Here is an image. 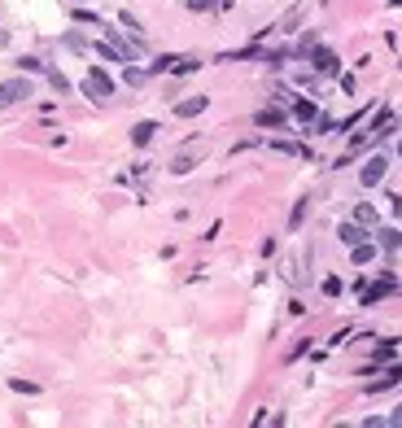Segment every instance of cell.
<instances>
[{
	"label": "cell",
	"instance_id": "cell-24",
	"mask_svg": "<svg viewBox=\"0 0 402 428\" xmlns=\"http://www.w3.org/2000/svg\"><path fill=\"white\" fill-rule=\"evenodd\" d=\"M302 219H307V201L293 206V219H288V227H302Z\"/></svg>",
	"mask_w": 402,
	"mask_h": 428
},
{
	"label": "cell",
	"instance_id": "cell-29",
	"mask_svg": "<svg viewBox=\"0 0 402 428\" xmlns=\"http://www.w3.org/2000/svg\"><path fill=\"white\" fill-rule=\"evenodd\" d=\"M398 158H402V140H398Z\"/></svg>",
	"mask_w": 402,
	"mask_h": 428
},
{
	"label": "cell",
	"instance_id": "cell-9",
	"mask_svg": "<svg viewBox=\"0 0 402 428\" xmlns=\"http://www.w3.org/2000/svg\"><path fill=\"white\" fill-rule=\"evenodd\" d=\"M293 119H297V123H307V127H315V119H319L315 101H307V96H297V101H293Z\"/></svg>",
	"mask_w": 402,
	"mask_h": 428
},
{
	"label": "cell",
	"instance_id": "cell-2",
	"mask_svg": "<svg viewBox=\"0 0 402 428\" xmlns=\"http://www.w3.org/2000/svg\"><path fill=\"white\" fill-rule=\"evenodd\" d=\"M385 171H389V158H385V153H372V158L363 162V171H359V184H363V188H376L380 179H385Z\"/></svg>",
	"mask_w": 402,
	"mask_h": 428
},
{
	"label": "cell",
	"instance_id": "cell-11",
	"mask_svg": "<svg viewBox=\"0 0 402 428\" xmlns=\"http://www.w3.org/2000/svg\"><path fill=\"white\" fill-rule=\"evenodd\" d=\"M350 258H355V267H367V262L376 258V245H372V240H359V245H350Z\"/></svg>",
	"mask_w": 402,
	"mask_h": 428
},
{
	"label": "cell",
	"instance_id": "cell-14",
	"mask_svg": "<svg viewBox=\"0 0 402 428\" xmlns=\"http://www.w3.org/2000/svg\"><path fill=\"white\" fill-rule=\"evenodd\" d=\"M44 79H48V84H53L57 92H70V79H66V75H61V70H57V66H48V61H44Z\"/></svg>",
	"mask_w": 402,
	"mask_h": 428
},
{
	"label": "cell",
	"instance_id": "cell-5",
	"mask_svg": "<svg viewBox=\"0 0 402 428\" xmlns=\"http://www.w3.org/2000/svg\"><path fill=\"white\" fill-rule=\"evenodd\" d=\"M389 293H394V275H385L380 284H372V289H359V302H363V306H376L380 298H389Z\"/></svg>",
	"mask_w": 402,
	"mask_h": 428
},
{
	"label": "cell",
	"instance_id": "cell-31",
	"mask_svg": "<svg viewBox=\"0 0 402 428\" xmlns=\"http://www.w3.org/2000/svg\"><path fill=\"white\" fill-rule=\"evenodd\" d=\"M389 5H402V0H389Z\"/></svg>",
	"mask_w": 402,
	"mask_h": 428
},
{
	"label": "cell",
	"instance_id": "cell-6",
	"mask_svg": "<svg viewBox=\"0 0 402 428\" xmlns=\"http://www.w3.org/2000/svg\"><path fill=\"white\" fill-rule=\"evenodd\" d=\"M206 109H210V96H188V101L175 105V119H197Z\"/></svg>",
	"mask_w": 402,
	"mask_h": 428
},
{
	"label": "cell",
	"instance_id": "cell-26",
	"mask_svg": "<svg viewBox=\"0 0 402 428\" xmlns=\"http://www.w3.org/2000/svg\"><path fill=\"white\" fill-rule=\"evenodd\" d=\"M75 22H88V26H96V13H92V9H75Z\"/></svg>",
	"mask_w": 402,
	"mask_h": 428
},
{
	"label": "cell",
	"instance_id": "cell-8",
	"mask_svg": "<svg viewBox=\"0 0 402 428\" xmlns=\"http://www.w3.org/2000/svg\"><path fill=\"white\" fill-rule=\"evenodd\" d=\"M337 236H341V245H359V240H367L372 232H367V227L355 219V223H341V227H337Z\"/></svg>",
	"mask_w": 402,
	"mask_h": 428
},
{
	"label": "cell",
	"instance_id": "cell-15",
	"mask_svg": "<svg viewBox=\"0 0 402 428\" xmlns=\"http://www.w3.org/2000/svg\"><path fill=\"white\" fill-rule=\"evenodd\" d=\"M9 389H13V393H26V398H36V393H40V385H36V381H22V376H13Z\"/></svg>",
	"mask_w": 402,
	"mask_h": 428
},
{
	"label": "cell",
	"instance_id": "cell-1",
	"mask_svg": "<svg viewBox=\"0 0 402 428\" xmlns=\"http://www.w3.org/2000/svg\"><path fill=\"white\" fill-rule=\"evenodd\" d=\"M84 96H92V101H109V96H114V79H109L101 66H92V70L84 75Z\"/></svg>",
	"mask_w": 402,
	"mask_h": 428
},
{
	"label": "cell",
	"instance_id": "cell-27",
	"mask_svg": "<svg viewBox=\"0 0 402 428\" xmlns=\"http://www.w3.org/2000/svg\"><path fill=\"white\" fill-rule=\"evenodd\" d=\"M307 350H311V341H297L293 350H288V363H293V358H302V354H307Z\"/></svg>",
	"mask_w": 402,
	"mask_h": 428
},
{
	"label": "cell",
	"instance_id": "cell-23",
	"mask_svg": "<svg viewBox=\"0 0 402 428\" xmlns=\"http://www.w3.org/2000/svg\"><path fill=\"white\" fill-rule=\"evenodd\" d=\"M192 167H197V162H192V158H175V167H171V171H175V175H188Z\"/></svg>",
	"mask_w": 402,
	"mask_h": 428
},
{
	"label": "cell",
	"instance_id": "cell-30",
	"mask_svg": "<svg viewBox=\"0 0 402 428\" xmlns=\"http://www.w3.org/2000/svg\"><path fill=\"white\" fill-rule=\"evenodd\" d=\"M75 5H88V0H75Z\"/></svg>",
	"mask_w": 402,
	"mask_h": 428
},
{
	"label": "cell",
	"instance_id": "cell-17",
	"mask_svg": "<svg viewBox=\"0 0 402 428\" xmlns=\"http://www.w3.org/2000/svg\"><path fill=\"white\" fill-rule=\"evenodd\" d=\"M96 53H101L105 61H127V57H123V48H114L109 40H101V44H96Z\"/></svg>",
	"mask_w": 402,
	"mask_h": 428
},
{
	"label": "cell",
	"instance_id": "cell-4",
	"mask_svg": "<svg viewBox=\"0 0 402 428\" xmlns=\"http://www.w3.org/2000/svg\"><path fill=\"white\" fill-rule=\"evenodd\" d=\"M311 61H315V75H328V79L341 75V57H337L332 48H319V44H315V48H311Z\"/></svg>",
	"mask_w": 402,
	"mask_h": 428
},
{
	"label": "cell",
	"instance_id": "cell-25",
	"mask_svg": "<svg viewBox=\"0 0 402 428\" xmlns=\"http://www.w3.org/2000/svg\"><path fill=\"white\" fill-rule=\"evenodd\" d=\"M324 293H328V298H337V293H341V280L328 275V280H324Z\"/></svg>",
	"mask_w": 402,
	"mask_h": 428
},
{
	"label": "cell",
	"instance_id": "cell-21",
	"mask_svg": "<svg viewBox=\"0 0 402 428\" xmlns=\"http://www.w3.org/2000/svg\"><path fill=\"white\" fill-rule=\"evenodd\" d=\"M171 66H175V57H153V61H149V75H167Z\"/></svg>",
	"mask_w": 402,
	"mask_h": 428
},
{
	"label": "cell",
	"instance_id": "cell-28",
	"mask_svg": "<svg viewBox=\"0 0 402 428\" xmlns=\"http://www.w3.org/2000/svg\"><path fill=\"white\" fill-rule=\"evenodd\" d=\"M385 420H389V428H402V406H394V411H389V415H385Z\"/></svg>",
	"mask_w": 402,
	"mask_h": 428
},
{
	"label": "cell",
	"instance_id": "cell-18",
	"mask_svg": "<svg viewBox=\"0 0 402 428\" xmlns=\"http://www.w3.org/2000/svg\"><path fill=\"white\" fill-rule=\"evenodd\" d=\"M18 70L22 75H44V61L40 57H18Z\"/></svg>",
	"mask_w": 402,
	"mask_h": 428
},
{
	"label": "cell",
	"instance_id": "cell-22",
	"mask_svg": "<svg viewBox=\"0 0 402 428\" xmlns=\"http://www.w3.org/2000/svg\"><path fill=\"white\" fill-rule=\"evenodd\" d=\"M123 79H127V84H132V88H140L144 79H149V70H136V66H127V75H123Z\"/></svg>",
	"mask_w": 402,
	"mask_h": 428
},
{
	"label": "cell",
	"instance_id": "cell-19",
	"mask_svg": "<svg viewBox=\"0 0 402 428\" xmlns=\"http://www.w3.org/2000/svg\"><path fill=\"white\" fill-rule=\"evenodd\" d=\"M197 66H201L197 57H175V66H171V70H175V75H192Z\"/></svg>",
	"mask_w": 402,
	"mask_h": 428
},
{
	"label": "cell",
	"instance_id": "cell-3",
	"mask_svg": "<svg viewBox=\"0 0 402 428\" xmlns=\"http://www.w3.org/2000/svg\"><path fill=\"white\" fill-rule=\"evenodd\" d=\"M26 96H31V79H5V84H0V109L18 105Z\"/></svg>",
	"mask_w": 402,
	"mask_h": 428
},
{
	"label": "cell",
	"instance_id": "cell-7",
	"mask_svg": "<svg viewBox=\"0 0 402 428\" xmlns=\"http://www.w3.org/2000/svg\"><path fill=\"white\" fill-rule=\"evenodd\" d=\"M376 250H385V254L402 250V232L398 227H376Z\"/></svg>",
	"mask_w": 402,
	"mask_h": 428
},
{
	"label": "cell",
	"instance_id": "cell-16",
	"mask_svg": "<svg viewBox=\"0 0 402 428\" xmlns=\"http://www.w3.org/2000/svg\"><path fill=\"white\" fill-rule=\"evenodd\" d=\"M355 219H359L363 227H376V210L367 206V201H359V206H355Z\"/></svg>",
	"mask_w": 402,
	"mask_h": 428
},
{
	"label": "cell",
	"instance_id": "cell-13",
	"mask_svg": "<svg viewBox=\"0 0 402 428\" xmlns=\"http://www.w3.org/2000/svg\"><path fill=\"white\" fill-rule=\"evenodd\" d=\"M394 385H402V367H389V372L380 376V381H372L367 389H372V393H380V389H394Z\"/></svg>",
	"mask_w": 402,
	"mask_h": 428
},
{
	"label": "cell",
	"instance_id": "cell-10",
	"mask_svg": "<svg viewBox=\"0 0 402 428\" xmlns=\"http://www.w3.org/2000/svg\"><path fill=\"white\" fill-rule=\"evenodd\" d=\"M153 136H157V123H153V119H144V123L132 127V144H136V149H144V144H149Z\"/></svg>",
	"mask_w": 402,
	"mask_h": 428
},
{
	"label": "cell",
	"instance_id": "cell-12",
	"mask_svg": "<svg viewBox=\"0 0 402 428\" xmlns=\"http://www.w3.org/2000/svg\"><path fill=\"white\" fill-rule=\"evenodd\" d=\"M258 127H284L288 123V114L284 109H258V119H254Z\"/></svg>",
	"mask_w": 402,
	"mask_h": 428
},
{
	"label": "cell",
	"instance_id": "cell-20",
	"mask_svg": "<svg viewBox=\"0 0 402 428\" xmlns=\"http://www.w3.org/2000/svg\"><path fill=\"white\" fill-rule=\"evenodd\" d=\"M66 48H70V53H88V40L79 36V31H70V36H66Z\"/></svg>",
	"mask_w": 402,
	"mask_h": 428
}]
</instances>
